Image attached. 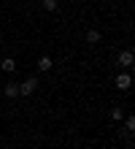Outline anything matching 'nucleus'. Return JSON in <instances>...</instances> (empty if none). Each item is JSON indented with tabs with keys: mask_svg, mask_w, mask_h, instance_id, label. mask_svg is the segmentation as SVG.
Wrapping results in <instances>:
<instances>
[{
	"mask_svg": "<svg viewBox=\"0 0 135 149\" xmlns=\"http://www.w3.org/2000/svg\"><path fill=\"white\" fill-rule=\"evenodd\" d=\"M51 65H54L51 57H41V60H38V71H51Z\"/></svg>",
	"mask_w": 135,
	"mask_h": 149,
	"instance_id": "nucleus-6",
	"label": "nucleus"
},
{
	"mask_svg": "<svg viewBox=\"0 0 135 149\" xmlns=\"http://www.w3.org/2000/svg\"><path fill=\"white\" fill-rule=\"evenodd\" d=\"M116 63H119V68H132L135 57H132V52H130V49H124V52H119V57H116Z\"/></svg>",
	"mask_w": 135,
	"mask_h": 149,
	"instance_id": "nucleus-2",
	"label": "nucleus"
},
{
	"mask_svg": "<svg viewBox=\"0 0 135 149\" xmlns=\"http://www.w3.org/2000/svg\"><path fill=\"white\" fill-rule=\"evenodd\" d=\"M87 41L89 43H97V41H100V30H89L87 33Z\"/></svg>",
	"mask_w": 135,
	"mask_h": 149,
	"instance_id": "nucleus-7",
	"label": "nucleus"
},
{
	"mask_svg": "<svg viewBox=\"0 0 135 149\" xmlns=\"http://www.w3.org/2000/svg\"><path fill=\"white\" fill-rule=\"evenodd\" d=\"M127 130H135V117H127Z\"/></svg>",
	"mask_w": 135,
	"mask_h": 149,
	"instance_id": "nucleus-10",
	"label": "nucleus"
},
{
	"mask_svg": "<svg viewBox=\"0 0 135 149\" xmlns=\"http://www.w3.org/2000/svg\"><path fill=\"white\" fill-rule=\"evenodd\" d=\"M0 68H3V71H6V73H14V71H16V63H14V60H11V57H6V60H3V63H0Z\"/></svg>",
	"mask_w": 135,
	"mask_h": 149,
	"instance_id": "nucleus-5",
	"label": "nucleus"
},
{
	"mask_svg": "<svg viewBox=\"0 0 135 149\" xmlns=\"http://www.w3.org/2000/svg\"><path fill=\"white\" fill-rule=\"evenodd\" d=\"M3 92H6V98H16V95H19V84L8 81V84L3 87Z\"/></svg>",
	"mask_w": 135,
	"mask_h": 149,
	"instance_id": "nucleus-4",
	"label": "nucleus"
},
{
	"mask_svg": "<svg viewBox=\"0 0 135 149\" xmlns=\"http://www.w3.org/2000/svg\"><path fill=\"white\" fill-rule=\"evenodd\" d=\"M116 87L127 92L130 87H132V79H130V73H119V76H116Z\"/></svg>",
	"mask_w": 135,
	"mask_h": 149,
	"instance_id": "nucleus-3",
	"label": "nucleus"
},
{
	"mask_svg": "<svg viewBox=\"0 0 135 149\" xmlns=\"http://www.w3.org/2000/svg\"><path fill=\"white\" fill-rule=\"evenodd\" d=\"M35 87H38V79H35V76L24 79V81L19 84V95H33V92H35Z\"/></svg>",
	"mask_w": 135,
	"mask_h": 149,
	"instance_id": "nucleus-1",
	"label": "nucleus"
},
{
	"mask_svg": "<svg viewBox=\"0 0 135 149\" xmlns=\"http://www.w3.org/2000/svg\"><path fill=\"white\" fill-rule=\"evenodd\" d=\"M111 117H114V119H122V117H124V111H122V109H114V111H111Z\"/></svg>",
	"mask_w": 135,
	"mask_h": 149,
	"instance_id": "nucleus-9",
	"label": "nucleus"
},
{
	"mask_svg": "<svg viewBox=\"0 0 135 149\" xmlns=\"http://www.w3.org/2000/svg\"><path fill=\"white\" fill-rule=\"evenodd\" d=\"M43 8L46 11H57V0H43Z\"/></svg>",
	"mask_w": 135,
	"mask_h": 149,
	"instance_id": "nucleus-8",
	"label": "nucleus"
}]
</instances>
